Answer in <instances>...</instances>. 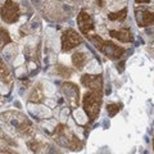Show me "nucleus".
<instances>
[{"label": "nucleus", "instance_id": "obj_1", "mask_svg": "<svg viewBox=\"0 0 154 154\" xmlns=\"http://www.w3.org/2000/svg\"><path fill=\"white\" fill-rule=\"evenodd\" d=\"M88 37H89V40L94 44V46L96 48V49H98L100 53H103V54L107 58H109V59H119V58L126 53V49H125V48L117 45L113 41L103 40V38L100 36H98V35L90 33Z\"/></svg>", "mask_w": 154, "mask_h": 154}, {"label": "nucleus", "instance_id": "obj_2", "mask_svg": "<svg viewBox=\"0 0 154 154\" xmlns=\"http://www.w3.org/2000/svg\"><path fill=\"white\" fill-rule=\"evenodd\" d=\"M53 135H54L55 140L58 143L64 144L71 150H81V148H82V143L75 136L73 132L66 125H58Z\"/></svg>", "mask_w": 154, "mask_h": 154}, {"label": "nucleus", "instance_id": "obj_3", "mask_svg": "<svg viewBox=\"0 0 154 154\" xmlns=\"http://www.w3.org/2000/svg\"><path fill=\"white\" fill-rule=\"evenodd\" d=\"M102 96L98 93H94V91H88V93L84 94L82 98V108L84 112L86 113V116L94 121V119L98 117V114L100 112V105H102Z\"/></svg>", "mask_w": 154, "mask_h": 154}, {"label": "nucleus", "instance_id": "obj_4", "mask_svg": "<svg viewBox=\"0 0 154 154\" xmlns=\"http://www.w3.org/2000/svg\"><path fill=\"white\" fill-rule=\"evenodd\" d=\"M84 42L82 36L73 28H67L62 35V50L64 53H68L73 50L75 48L80 46Z\"/></svg>", "mask_w": 154, "mask_h": 154}, {"label": "nucleus", "instance_id": "obj_5", "mask_svg": "<svg viewBox=\"0 0 154 154\" xmlns=\"http://www.w3.org/2000/svg\"><path fill=\"white\" fill-rule=\"evenodd\" d=\"M2 19L4 22L9 23H16L19 19V7L17 3L13 0H5V3L2 7Z\"/></svg>", "mask_w": 154, "mask_h": 154}, {"label": "nucleus", "instance_id": "obj_6", "mask_svg": "<svg viewBox=\"0 0 154 154\" xmlns=\"http://www.w3.org/2000/svg\"><path fill=\"white\" fill-rule=\"evenodd\" d=\"M81 84L89 91H94L103 95V77L102 75H84L81 77Z\"/></svg>", "mask_w": 154, "mask_h": 154}, {"label": "nucleus", "instance_id": "obj_7", "mask_svg": "<svg viewBox=\"0 0 154 154\" xmlns=\"http://www.w3.org/2000/svg\"><path fill=\"white\" fill-rule=\"evenodd\" d=\"M62 93H63L64 98L67 99V102L69 103L72 108L79 107L80 102V89L77 88V85L72 82H64L62 85Z\"/></svg>", "mask_w": 154, "mask_h": 154}, {"label": "nucleus", "instance_id": "obj_8", "mask_svg": "<svg viewBox=\"0 0 154 154\" xmlns=\"http://www.w3.org/2000/svg\"><path fill=\"white\" fill-rule=\"evenodd\" d=\"M77 26H79V30L81 31V33L85 36H89L91 31L95 28L93 18L86 11H81L79 13V16H77Z\"/></svg>", "mask_w": 154, "mask_h": 154}, {"label": "nucleus", "instance_id": "obj_9", "mask_svg": "<svg viewBox=\"0 0 154 154\" xmlns=\"http://www.w3.org/2000/svg\"><path fill=\"white\" fill-rule=\"evenodd\" d=\"M109 35L113 38H116V40L125 42V44H131V42L134 41L132 32L127 27H123V28H121V30H110Z\"/></svg>", "mask_w": 154, "mask_h": 154}, {"label": "nucleus", "instance_id": "obj_10", "mask_svg": "<svg viewBox=\"0 0 154 154\" xmlns=\"http://www.w3.org/2000/svg\"><path fill=\"white\" fill-rule=\"evenodd\" d=\"M136 22L140 27H148L154 23V12L139 11L136 12Z\"/></svg>", "mask_w": 154, "mask_h": 154}, {"label": "nucleus", "instance_id": "obj_11", "mask_svg": "<svg viewBox=\"0 0 154 154\" xmlns=\"http://www.w3.org/2000/svg\"><path fill=\"white\" fill-rule=\"evenodd\" d=\"M72 63L77 69H82L85 64L88 63V54L84 51H76L72 55Z\"/></svg>", "mask_w": 154, "mask_h": 154}, {"label": "nucleus", "instance_id": "obj_12", "mask_svg": "<svg viewBox=\"0 0 154 154\" xmlns=\"http://www.w3.org/2000/svg\"><path fill=\"white\" fill-rule=\"evenodd\" d=\"M28 100L32 103H41L44 100V90H42V86L40 84H37L31 90L30 95H28Z\"/></svg>", "mask_w": 154, "mask_h": 154}, {"label": "nucleus", "instance_id": "obj_13", "mask_svg": "<svg viewBox=\"0 0 154 154\" xmlns=\"http://www.w3.org/2000/svg\"><path fill=\"white\" fill-rule=\"evenodd\" d=\"M126 18H127V8H122L121 11L108 14V19H110L113 22H123Z\"/></svg>", "mask_w": 154, "mask_h": 154}, {"label": "nucleus", "instance_id": "obj_14", "mask_svg": "<svg viewBox=\"0 0 154 154\" xmlns=\"http://www.w3.org/2000/svg\"><path fill=\"white\" fill-rule=\"evenodd\" d=\"M55 72H57L58 76L64 77V79H68V77H71V75L73 73V71L69 69V68H67V67H64V66H57Z\"/></svg>", "mask_w": 154, "mask_h": 154}, {"label": "nucleus", "instance_id": "obj_15", "mask_svg": "<svg viewBox=\"0 0 154 154\" xmlns=\"http://www.w3.org/2000/svg\"><path fill=\"white\" fill-rule=\"evenodd\" d=\"M122 109V104L121 103H112V104H108L107 105V112H108V114L110 116V117H114L116 114H117L119 110Z\"/></svg>", "mask_w": 154, "mask_h": 154}, {"label": "nucleus", "instance_id": "obj_16", "mask_svg": "<svg viewBox=\"0 0 154 154\" xmlns=\"http://www.w3.org/2000/svg\"><path fill=\"white\" fill-rule=\"evenodd\" d=\"M0 32H2V45H7V44H11L12 42V38L9 36V32L5 30L4 27L0 28Z\"/></svg>", "mask_w": 154, "mask_h": 154}, {"label": "nucleus", "instance_id": "obj_17", "mask_svg": "<svg viewBox=\"0 0 154 154\" xmlns=\"http://www.w3.org/2000/svg\"><path fill=\"white\" fill-rule=\"evenodd\" d=\"M2 79L3 81L5 80V81H9L11 80V73H9V71L7 68V66L4 64V62L2 60Z\"/></svg>", "mask_w": 154, "mask_h": 154}, {"label": "nucleus", "instance_id": "obj_18", "mask_svg": "<svg viewBox=\"0 0 154 154\" xmlns=\"http://www.w3.org/2000/svg\"><path fill=\"white\" fill-rule=\"evenodd\" d=\"M150 0H135V4H149Z\"/></svg>", "mask_w": 154, "mask_h": 154}, {"label": "nucleus", "instance_id": "obj_19", "mask_svg": "<svg viewBox=\"0 0 154 154\" xmlns=\"http://www.w3.org/2000/svg\"><path fill=\"white\" fill-rule=\"evenodd\" d=\"M96 4L100 7V8H103L105 5V3H104V0H96Z\"/></svg>", "mask_w": 154, "mask_h": 154}, {"label": "nucleus", "instance_id": "obj_20", "mask_svg": "<svg viewBox=\"0 0 154 154\" xmlns=\"http://www.w3.org/2000/svg\"><path fill=\"white\" fill-rule=\"evenodd\" d=\"M2 154H16V153H13V152H9V150H7V152H3Z\"/></svg>", "mask_w": 154, "mask_h": 154}, {"label": "nucleus", "instance_id": "obj_21", "mask_svg": "<svg viewBox=\"0 0 154 154\" xmlns=\"http://www.w3.org/2000/svg\"><path fill=\"white\" fill-rule=\"evenodd\" d=\"M153 149H154V137H153Z\"/></svg>", "mask_w": 154, "mask_h": 154}]
</instances>
